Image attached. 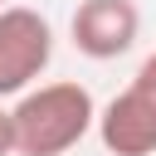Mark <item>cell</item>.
Segmentation results:
<instances>
[{
    "label": "cell",
    "instance_id": "6da1fadb",
    "mask_svg": "<svg viewBox=\"0 0 156 156\" xmlns=\"http://www.w3.org/2000/svg\"><path fill=\"white\" fill-rule=\"evenodd\" d=\"M15 117V151L20 156H63L98 127V102L83 83L58 78L20 93L10 107Z\"/></svg>",
    "mask_w": 156,
    "mask_h": 156
},
{
    "label": "cell",
    "instance_id": "277c9868",
    "mask_svg": "<svg viewBox=\"0 0 156 156\" xmlns=\"http://www.w3.org/2000/svg\"><path fill=\"white\" fill-rule=\"evenodd\" d=\"M68 34L83 58H98V63L122 58L141 34V10H136V0H78Z\"/></svg>",
    "mask_w": 156,
    "mask_h": 156
},
{
    "label": "cell",
    "instance_id": "5b68a950",
    "mask_svg": "<svg viewBox=\"0 0 156 156\" xmlns=\"http://www.w3.org/2000/svg\"><path fill=\"white\" fill-rule=\"evenodd\" d=\"M0 156H20L15 151V117H10V107H0Z\"/></svg>",
    "mask_w": 156,
    "mask_h": 156
},
{
    "label": "cell",
    "instance_id": "8992f818",
    "mask_svg": "<svg viewBox=\"0 0 156 156\" xmlns=\"http://www.w3.org/2000/svg\"><path fill=\"white\" fill-rule=\"evenodd\" d=\"M0 10H5V0H0Z\"/></svg>",
    "mask_w": 156,
    "mask_h": 156
},
{
    "label": "cell",
    "instance_id": "3957f363",
    "mask_svg": "<svg viewBox=\"0 0 156 156\" xmlns=\"http://www.w3.org/2000/svg\"><path fill=\"white\" fill-rule=\"evenodd\" d=\"M54 63V24L29 5L0 10V98H20Z\"/></svg>",
    "mask_w": 156,
    "mask_h": 156
},
{
    "label": "cell",
    "instance_id": "7a4b0ae2",
    "mask_svg": "<svg viewBox=\"0 0 156 156\" xmlns=\"http://www.w3.org/2000/svg\"><path fill=\"white\" fill-rule=\"evenodd\" d=\"M98 136L112 156H151L156 151V54L141 58L132 83L98 112Z\"/></svg>",
    "mask_w": 156,
    "mask_h": 156
}]
</instances>
